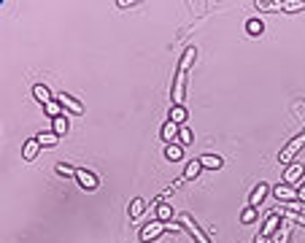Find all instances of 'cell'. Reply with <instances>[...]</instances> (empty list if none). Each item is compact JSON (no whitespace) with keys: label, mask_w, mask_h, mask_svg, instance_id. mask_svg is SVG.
<instances>
[{"label":"cell","mask_w":305,"mask_h":243,"mask_svg":"<svg viewBox=\"0 0 305 243\" xmlns=\"http://www.w3.org/2000/svg\"><path fill=\"white\" fill-rule=\"evenodd\" d=\"M194 60H197V49L194 46H186L181 60H178V68H176V78H173V89H170V100H173V106H184V89H186V73H189V68L194 65Z\"/></svg>","instance_id":"obj_1"},{"label":"cell","mask_w":305,"mask_h":243,"mask_svg":"<svg viewBox=\"0 0 305 243\" xmlns=\"http://www.w3.org/2000/svg\"><path fill=\"white\" fill-rule=\"evenodd\" d=\"M302 149H305V130L300 132V135H294V138L289 140V143H286L284 149H281V154H278V162H281V165H284V168H289V165H292V162H294V157L300 154Z\"/></svg>","instance_id":"obj_2"},{"label":"cell","mask_w":305,"mask_h":243,"mask_svg":"<svg viewBox=\"0 0 305 243\" xmlns=\"http://www.w3.org/2000/svg\"><path fill=\"white\" fill-rule=\"evenodd\" d=\"M178 224H181L184 230L192 235L194 243H211V238L206 235V230H202V227H200L197 222H194V219H192L189 214H181V216H178Z\"/></svg>","instance_id":"obj_3"},{"label":"cell","mask_w":305,"mask_h":243,"mask_svg":"<svg viewBox=\"0 0 305 243\" xmlns=\"http://www.w3.org/2000/svg\"><path fill=\"white\" fill-rule=\"evenodd\" d=\"M162 232H168V227L160 222V219H154V222H148L140 227V243H151V240H157Z\"/></svg>","instance_id":"obj_4"},{"label":"cell","mask_w":305,"mask_h":243,"mask_svg":"<svg viewBox=\"0 0 305 243\" xmlns=\"http://www.w3.org/2000/svg\"><path fill=\"white\" fill-rule=\"evenodd\" d=\"M76 181H79V186H81V189H87V192H95L100 186L97 176L92 173V170H87V168H76Z\"/></svg>","instance_id":"obj_5"},{"label":"cell","mask_w":305,"mask_h":243,"mask_svg":"<svg viewBox=\"0 0 305 243\" xmlns=\"http://www.w3.org/2000/svg\"><path fill=\"white\" fill-rule=\"evenodd\" d=\"M54 100H57L62 108H65V114H73V116H81V114H84V106H81L76 98H70L68 92H62V95H54Z\"/></svg>","instance_id":"obj_6"},{"label":"cell","mask_w":305,"mask_h":243,"mask_svg":"<svg viewBox=\"0 0 305 243\" xmlns=\"http://www.w3.org/2000/svg\"><path fill=\"white\" fill-rule=\"evenodd\" d=\"M268 195H270V184H268V181H260V184H257L254 189H251V195H248V206H251V208H260Z\"/></svg>","instance_id":"obj_7"},{"label":"cell","mask_w":305,"mask_h":243,"mask_svg":"<svg viewBox=\"0 0 305 243\" xmlns=\"http://www.w3.org/2000/svg\"><path fill=\"white\" fill-rule=\"evenodd\" d=\"M302 173H305V165H302V162H292L289 168H284V184H286V186L297 184V181L302 178Z\"/></svg>","instance_id":"obj_8"},{"label":"cell","mask_w":305,"mask_h":243,"mask_svg":"<svg viewBox=\"0 0 305 243\" xmlns=\"http://www.w3.org/2000/svg\"><path fill=\"white\" fill-rule=\"evenodd\" d=\"M178 132H181V127H178L176 122H165V124H162V130H160V138L165 140V146H170V143H176V140H178Z\"/></svg>","instance_id":"obj_9"},{"label":"cell","mask_w":305,"mask_h":243,"mask_svg":"<svg viewBox=\"0 0 305 243\" xmlns=\"http://www.w3.org/2000/svg\"><path fill=\"white\" fill-rule=\"evenodd\" d=\"M273 195H276L281 203H294V200H300V198H297V192L292 189V186H286V184H278L276 189H273Z\"/></svg>","instance_id":"obj_10"},{"label":"cell","mask_w":305,"mask_h":243,"mask_svg":"<svg viewBox=\"0 0 305 243\" xmlns=\"http://www.w3.org/2000/svg\"><path fill=\"white\" fill-rule=\"evenodd\" d=\"M186 119H189V114H186V108H184V106H173V108H170L168 122H176L178 127H186Z\"/></svg>","instance_id":"obj_11"},{"label":"cell","mask_w":305,"mask_h":243,"mask_svg":"<svg viewBox=\"0 0 305 243\" xmlns=\"http://www.w3.org/2000/svg\"><path fill=\"white\" fill-rule=\"evenodd\" d=\"M38 152H41V143H38L35 138H30L25 146H22V157H25V162H35Z\"/></svg>","instance_id":"obj_12"},{"label":"cell","mask_w":305,"mask_h":243,"mask_svg":"<svg viewBox=\"0 0 305 243\" xmlns=\"http://www.w3.org/2000/svg\"><path fill=\"white\" fill-rule=\"evenodd\" d=\"M200 165L208 168V170H222L224 168V160L216 154H200Z\"/></svg>","instance_id":"obj_13"},{"label":"cell","mask_w":305,"mask_h":243,"mask_svg":"<svg viewBox=\"0 0 305 243\" xmlns=\"http://www.w3.org/2000/svg\"><path fill=\"white\" fill-rule=\"evenodd\" d=\"M35 140L41 143V149H43V146L54 149V146L60 143V135H57V132H52V130H43V132H38V135H35Z\"/></svg>","instance_id":"obj_14"},{"label":"cell","mask_w":305,"mask_h":243,"mask_svg":"<svg viewBox=\"0 0 305 243\" xmlns=\"http://www.w3.org/2000/svg\"><path fill=\"white\" fill-rule=\"evenodd\" d=\"M289 238H292V222H286V219H284V224H281L278 227V230H276V235H273V243H289Z\"/></svg>","instance_id":"obj_15"},{"label":"cell","mask_w":305,"mask_h":243,"mask_svg":"<svg viewBox=\"0 0 305 243\" xmlns=\"http://www.w3.org/2000/svg\"><path fill=\"white\" fill-rule=\"evenodd\" d=\"M200 170H202V165H200V157H194V160H189V162H186V168H184V178H186V181H194V178L200 176Z\"/></svg>","instance_id":"obj_16"},{"label":"cell","mask_w":305,"mask_h":243,"mask_svg":"<svg viewBox=\"0 0 305 243\" xmlns=\"http://www.w3.org/2000/svg\"><path fill=\"white\" fill-rule=\"evenodd\" d=\"M33 98L41 106H46V103H52V100H54V95L49 92V87H43V84H35V87H33Z\"/></svg>","instance_id":"obj_17"},{"label":"cell","mask_w":305,"mask_h":243,"mask_svg":"<svg viewBox=\"0 0 305 243\" xmlns=\"http://www.w3.org/2000/svg\"><path fill=\"white\" fill-rule=\"evenodd\" d=\"M52 132H57L60 138L65 135V132H70V119H68V114H65V116H57V119H52Z\"/></svg>","instance_id":"obj_18"},{"label":"cell","mask_w":305,"mask_h":243,"mask_svg":"<svg viewBox=\"0 0 305 243\" xmlns=\"http://www.w3.org/2000/svg\"><path fill=\"white\" fill-rule=\"evenodd\" d=\"M165 160H170V162H181V160H184V146H181V143H170V146H165Z\"/></svg>","instance_id":"obj_19"},{"label":"cell","mask_w":305,"mask_h":243,"mask_svg":"<svg viewBox=\"0 0 305 243\" xmlns=\"http://www.w3.org/2000/svg\"><path fill=\"white\" fill-rule=\"evenodd\" d=\"M154 211H157V219L162 224H168L170 219H173V206H168V203H160V206H154Z\"/></svg>","instance_id":"obj_20"},{"label":"cell","mask_w":305,"mask_h":243,"mask_svg":"<svg viewBox=\"0 0 305 243\" xmlns=\"http://www.w3.org/2000/svg\"><path fill=\"white\" fill-rule=\"evenodd\" d=\"M302 9H305V0H281V11H286V14H294Z\"/></svg>","instance_id":"obj_21"},{"label":"cell","mask_w":305,"mask_h":243,"mask_svg":"<svg viewBox=\"0 0 305 243\" xmlns=\"http://www.w3.org/2000/svg\"><path fill=\"white\" fill-rule=\"evenodd\" d=\"M257 219H260V211H257V208L246 206L243 211H240V222H243V224H254Z\"/></svg>","instance_id":"obj_22"},{"label":"cell","mask_w":305,"mask_h":243,"mask_svg":"<svg viewBox=\"0 0 305 243\" xmlns=\"http://www.w3.org/2000/svg\"><path fill=\"white\" fill-rule=\"evenodd\" d=\"M254 6L260 11H281V0H257Z\"/></svg>","instance_id":"obj_23"},{"label":"cell","mask_w":305,"mask_h":243,"mask_svg":"<svg viewBox=\"0 0 305 243\" xmlns=\"http://www.w3.org/2000/svg\"><path fill=\"white\" fill-rule=\"evenodd\" d=\"M143 208H146V203H143V200H138V198H135V200H130V208H127V211H130V219H140Z\"/></svg>","instance_id":"obj_24"},{"label":"cell","mask_w":305,"mask_h":243,"mask_svg":"<svg viewBox=\"0 0 305 243\" xmlns=\"http://www.w3.org/2000/svg\"><path fill=\"white\" fill-rule=\"evenodd\" d=\"M278 211H281V216H284L286 222H297V224L305 227V214H294V211H286V208H278Z\"/></svg>","instance_id":"obj_25"},{"label":"cell","mask_w":305,"mask_h":243,"mask_svg":"<svg viewBox=\"0 0 305 243\" xmlns=\"http://www.w3.org/2000/svg\"><path fill=\"white\" fill-rule=\"evenodd\" d=\"M262 30H265V27H262L260 19H248V22H246V33H248V35H262Z\"/></svg>","instance_id":"obj_26"},{"label":"cell","mask_w":305,"mask_h":243,"mask_svg":"<svg viewBox=\"0 0 305 243\" xmlns=\"http://www.w3.org/2000/svg\"><path fill=\"white\" fill-rule=\"evenodd\" d=\"M178 143H181V146H192L194 143V135H192L189 127H181V132H178Z\"/></svg>","instance_id":"obj_27"},{"label":"cell","mask_w":305,"mask_h":243,"mask_svg":"<svg viewBox=\"0 0 305 243\" xmlns=\"http://www.w3.org/2000/svg\"><path fill=\"white\" fill-rule=\"evenodd\" d=\"M54 170H57V176H73V178H76V168H73V165H65V162H60V165L54 168Z\"/></svg>","instance_id":"obj_28"},{"label":"cell","mask_w":305,"mask_h":243,"mask_svg":"<svg viewBox=\"0 0 305 243\" xmlns=\"http://www.w3.org/2000/svg\"><path fill=\"white\" fill-rule=\"evenodd\" d=\"M116 6H119V9H132V6H135V0H119Z\"/></svg>","instance_id":"obj_29"},{"label":"cell","mask_w":305,"mask_h":243,"mask_svg":"<svg viewBox=\"0 0 305 243\" xmlns=\"http://www.w3.org/2000/svg\"><path fill=\"white\" fill-rule=\"evenodd\" d=\"M297 198H300V203H305V181L300 184V189H297Z\"/></svg>","instance_id":"obj_30"}]
</instances>
